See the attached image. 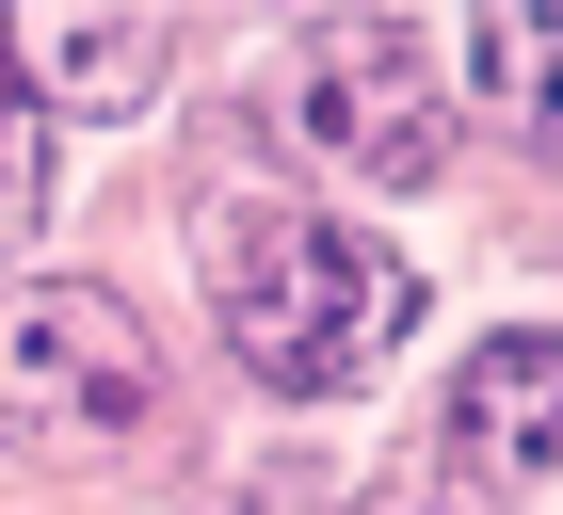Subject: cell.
I'll return each instance as SVG.
<instances>
[{
  "instance_id": "obj_1",
  "label": "cell",
  "mask_w": 563,
  "mask_h": 515,
  "mask_svg": "<svg viewBox=\"0 0 563 515\" xmlns=\"http://www.w3.org/2000/svg\"><path fill=\"white\" fill-rule=\"evenodd\" d=\"M210 322H225V354H242L258 386L322 403V386H354V371H387V354H402L419 274H402L387 242L322 226V210L225 194V210H210Z\"/></svg>"
},
{
  "instance_id": "obj_2",
  "label": "cell",
  "mask_w": 563,
  "mask_h": 515,
  "mask_svg": "<svg viewBox=\"0 0 563 515\" xmlns=\"http://www.w3.org/2000/svg\"><path fill=\"white\" fill-rule=\"evenodd\" d=\"M145 419H162V354L113 291H81V274L0 291V451L16 468H97Z\"/></svg>"
},
{
  "instance_id": "obj_3",
  "label": "cell",
  "mask_w": 563,
  "mask_h": 515,
  "mask_svg": "<svg viewBox=\"0 0 563 515\" xmlns=\"http://www.w3.org/2000/svg\"><path fill=\"white\" fill-rule=\"evenodd\" d=\"M274 113H290V145H322L339 177H387V194H419V177L451 162V113H434L419 48H402L387 17H322V33L290 48Z\"/></svg>"
},
{
  "instance_id": "obj_4",
  "label": "cell",
  "mask_w": 563,
  "mask_h": 515,
  "mask_svg": "<svg viewBox=\"0 0 563 515\" xmlns=\"http://www.w3.org/2000/svg\"><path fill=\"white\" fill-rule=\"evenodd\" d=\"M451 451H467L499 500L563 468V339H548V322H499V339L451 371Z\"/></svg>"
},
{
  "instance_id": "obj_5",
  "label": "cell",
  "mask_w": 563,
  "mask_h": 515,
  "mask_svg": "<svg viewBox=\"0 0 563 515\" xmlns=\"http://www.w3.org/2000/svg\"><path fill=\"white\" fill-rule=\"evenodd\" d=\"M0 65H16V97H65V113H113V97L162 81V17H16L0 33Z\"/></svg>"
},
{
  "instance_id": "obj_6",
  "label": "cell",
  "mask_w": 563,
  "mask_h": 515,
  "mask_svg": "<svg viewBox=\"0 0 563 515\" xmlns=\"http://www.w3.org/2000/svg\"><path fill=\"white\" fill-rule=\"evenodd\" d=\"M467 81L499 97L516 145L563 162V0H499V17H467Z\"/></svg>"
},
{
  "instance_id": "obj_7",
  "label": "cell",
  "mask_w": 563,
  "mask_h": 515,
  "mask_svg": "<svg viewBox=\"0 0 563 515\" xmlns=\"http://www.w3.org/2000/svg\"><path fill=\"white\" fill-rule=\"evenodd\" d=\"M33 210H48V113L16 97V65H0V258L33 242Z\"/></svg>"
}]
</instances>
